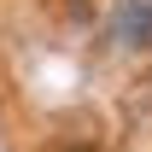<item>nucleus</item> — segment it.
<instances>
[{
	"label": "nucleus",
	"mask_w": 152,
	"mask_h": 152,
	"mask_svg": "<svg viewBox=\"0 0 152 152\" xmlns=\"http://www.w3.org/2000/svg\"><path fill=\"white\" fill-rule=\"evenodd\" d=\"M117 41L123 47H146L152 41V0H123L117 6Z\"/></svg>",
	"instance_id": "obj_1"
}]
</instances>
